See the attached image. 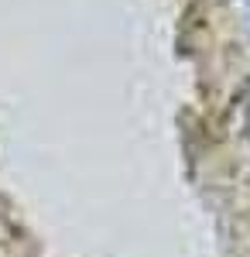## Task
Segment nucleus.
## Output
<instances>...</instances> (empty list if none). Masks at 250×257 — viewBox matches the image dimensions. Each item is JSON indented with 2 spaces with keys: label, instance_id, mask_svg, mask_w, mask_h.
Returning a JSON list of instances; mask_svg holds the SVG:
<instances>
[{
  "label": "nucleus",
  "instance_id": "nucleus-1",
  "mask_svg": "<svg viewBox=\"0 0 250 257\" xmlns=\"http://www.w3.org/2000/svg\"><path fill=\"white\" fill-rule=\"evenodd\" d=\"M247 131H250V103H247Z\"/></svg>",
  "mask_w": 250,
  "mask_h": 257
}]
</instances>
